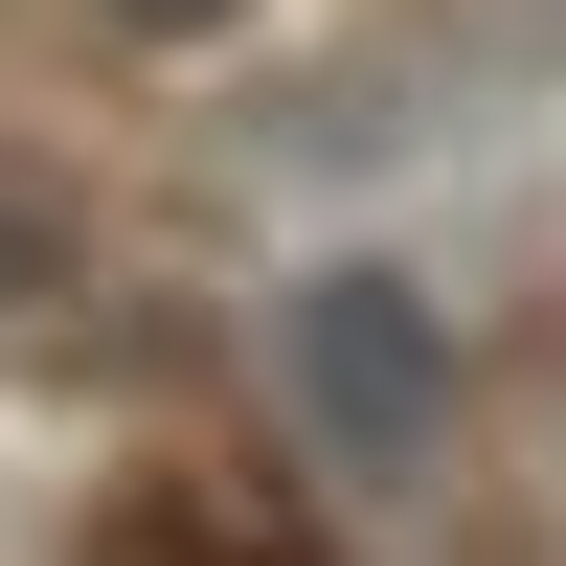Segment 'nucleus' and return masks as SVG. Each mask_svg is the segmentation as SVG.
Returning <instances> with one entry per match:
<instances>
[{
    "mask_svg": "<svg viewBox=\"0 0 566 566\" xmlns=\"http://www.w3.org/2000/svg\"><path fill=\"white\" fill-rule=\"evenodd\" d=\"M272 408H295L340 476H408V453L453 431V317L408 295V272H295V295H272Z\"/></svg>",
    "mask_w": 566,
    "mask_h": 566,
    "instance_id": "1",
    "label": "nucleus"
},
{
    "mask_svg": "<svg viewBox=\"0 0 566 566\" xmlns=\"http://www.w3.org/2000/svg\"><path fill=\"white\" fill-rule=\"evenodd\" d=\"M91 566H317V522H272L250 476H136L91 522Z\"/></svg>",
    "mask_w": 566,
    "mask_h": 566,
    "instance_id": "2",
    "label": "nucleus"
},
{
    "mask_svg": "<svg viewBox=\"0 0 566 566\" xmlns=\"http://www.w3.org/2000/svg\"><path fill=\"white\" fill-rule=\"evenodd\" d=\"M45 295H69V227H45L23 181H0V317H45Z\"/></svg>",
    "mask_w": 566,
    "mask_h": 566,
    "instance_id": "3",
    "label": "nucleus"
}]
</instances>
